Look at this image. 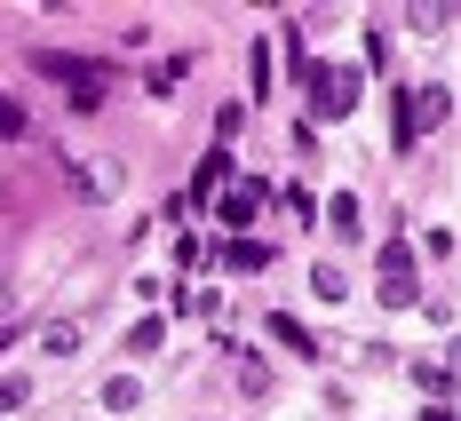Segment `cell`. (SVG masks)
Instances as JSON below:
<instances>
[{
  "label": "cell",
  "mask_w": 461,
  "mask_h": 421,
  "mask_svg": "<svg viewBox=\"0 0 461 421\" xmlns=\"http://www.w3.org/2000/svg\"><path fill=\"white\" fill-rule=\"evenodd\" d=\"M311 103H319V120H350V112H358V72L311 64Z\"/></svg>",
  "instance_id": "cell-1"
},
{
  "label": "cell",
  "mask_w": 461,
  "mask_h": 421,
  "mask_svg": "<svg viewBox=\"0 0 461 421\" xmlns=\"http://www.w3.org/2000/svg\"><path fill=\"white\" fill-rule=\"evenodd\" d=\"M382 302H390V310H414V255H406V246H382Z\"/></svg>",
  "instance_id": "cell-2"
},
{
  "label": "cell",
  "mask_w": 461,
  "mask_h": 421,
  "mask_svg": "<svg viewBox=\"0 0 461 421\" xmlns=\"http://www.w3.org/2000/svg\"><path fill=\"white\" fill-rule=\"evenodd\" d=\"M120 184H128V175H120V159H80V167H72V191H80L88 207H104Z\"/></svg>",
  "instance_id": "cell-3"
},
{
  "label": "cell",
  "mask_w": 461,
  "mask_h": 421,
  "mask_svg": "<svg viewBox=\"0 0 461 421\" xmlns=\"http://www.w3.org/2000/svg\"><path fill=\"white\" fill-rule=\"evenodd\" d=\"M406 112H414V120H406V136H421V128H438V120L454 112V88H421L414 103H406Z\"/></svg>",
  "instance_id": "cell-4"
},
{
  "label": "cell",
  "mask_w": 461,
  "mask_h": 421,
  "mask_svg": "<svg viewBox=\"0 0 461 421\" xmlns=\"http://www.w3.org/2000/svg\"><path fill=\"white\" fill-rule=\"evenodd\" d=\"M255 207H263V191H255V184L223 191V223H230V238H247V223H255Z\"/></svg>",
  "instance_id": "cell-5"
},
{
  "label": "cell",
  "mask_w": 461,
  "mask_h": 421,
  "mask_svg": "<svg viewBox=\"0 0 461 421\" xmlns=\"http://www.w3.org/2000/svg\"><path fill=\"white\" fill-rule=\"evenodd\" d=\"M223 263H230V271H263L271 246H255V238H223Z\"/></svg>",
  "instance_id": "cell-6"
},
{
  "label": "cell",
  "mask_w": 461,
  "mask_h": 421,
  "mask_svg": "<svg viewBox=\"0 0 461 421\" xmlns=\"http://www.w3.org/2000/svg\"><path fill=\"white\" fill-rule=\"evenodd\" d=\"M311 294H319V302H342V294H350V279H342L334 263H319V271H311Z\"/></svg>",
  "instance_id": "cell-7"
},
{
  "label": "cell",
  "mask_w": 461,
  "mask_h": 421,
  "mask_svg": "<svg viewBox=\"0 0 461 421\" xmlns=\"http://www.w3.org/2000/svg\"><path fill=\"white\" fill-rule=\"evenodd\" d=\"M223 167H230V159H223V143H215V151H207V159H199V175H191V191H199V199H207V191L223 184Z\"/></svg>",
  "instance_id": "cell-8"
},
{
  "label": "cell",
  "mask_w": 461,
  "mask_h": 421,
  "mask_svg": "<svg viewBox=\"0 0 461 421\" xmlns=\"http://www.w3.org/2000/svg\"><path fill=\"white\" fill-rule=\"evenodd\" d=\"M41 342L56 350V358H72V350H80V327H72V318H56V327H41Z\"/></svg>",
  "instance_id": "cell-9"
},
{
  "label": "cell",
  "mask_w": 461,
  "mask_h": 421,
  "mask_svg": "<svg viewBox=\"0 0 461 421\" xmlns=\"http://www.w3.org/2000/svg\"><path fill=\"white\" fill-rule=\"evenodd\" d=\"M414 381L429 390V398H446V390H454V366H438V358H421V366H414Z\"/></svg>",
  "instance_id": "cell-10"
},
{
  "label": "cell",
  "mask_w": 461,
  "mask_h": 421,
  "mask_svg": "<svg viewBox=\"0 0 461 421\" xmlns=\"http://www.w3.org/2000/svg\"><path fill=\"white\" fill-rule=\"evenodd\" d=\"M24 128H32V120H24V103H16V95H0V143H16Z\"/></svg>",
  "instance_id": "cell-11"
},
{
  "label": "cell",
  "mask_w": 461,
  "mask_h": 421,
  "mask_svg": "<svg viewBox=\"0 0 461 421\" xmlns=\"http://www.w3.org/2000/svg\"><path fill=\"white\" fill-rule=\"evenodd\" d=\"M104 406H112V414H128V406H136V374H120V381H104Z\"/></svg>",
  "instance_id": "cell-12"
},
{
  "label": "cell",
  "mask_w": 461,
  "mask_h": 421,
  "mask_svg": "<svg viewBox=\"0 0 461 421\" xmlns=\"http://www.w3.org/2000/svg\"><path fill=\"white\" fill-rule=\"evenodd\" d=\"M24 398H32V381H24V374H8V381H0V414H16Z\"/></svg>",
  "instance_id": "cell-13"
},
{
  "label": "cell",
  "mask_w": 461,
  "mask_h": 421,
  "mask_svg": "<svg viewBox=\"0 0 461 421\" xmlns=\"http://www.w3.org/2000/svg\"><path fill=\"white\" fill-rule=\"evenodd\" d=\"M24 327V318H16V294H8V286H0V342H8V334Z\"/></svg>",
  "instance_id": "cell-14"
}]
</instances>
